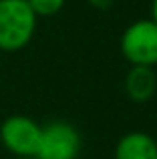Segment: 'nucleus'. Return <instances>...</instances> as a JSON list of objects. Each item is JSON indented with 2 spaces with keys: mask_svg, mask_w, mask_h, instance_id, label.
I'll return each instance as SVG.
<instances>
[{
  "mask_svg": "<svg viewBox=\"0 0 157 159\" xmlns=\"http://www.w3.org/2000/svg\"><path fill=\"white\" fill-rule=\"evenodd\" d=\"M36 20L26 0H0V51L24 48L34 36Z\"/></svg>",
  "mask_w": 157,
  "mask_h": 159,
  "instance_id": "nucleus-1",
  "label": "nucleus"
},
{
  "mask_svg": "<svg viewBox=\"0 0 157 159\" xmlns=\"http://www.w3.org/2000/svg\"><path fill=\"white\" fill-rule=\"evenodd\" d=\"M121 52L131 66L157 65V24L151 18L135 20L121 34Z\"/></svg>",
  "mask_w": 157,
  "mask_h": 159,
  "instance_id": "nucleus-2",
  "label": "nucleus"
},
{
  "mask_svg": "<svg viewBox=\"0 0 157 159\" xmlns=\"http://www.w3.org/2000/svg\"><path fill=\"white\" fill-rule=\"evenodd\" d=\"M83 147L81 133L67 121H52L40 129L36 159H77Z\"/></svg>",
  "mask_w": 157,
  "mask_h": 159,
  "instance_id": "nucleus-3",
  "label": "nucleus"
},
{
  "mask_svg": "<svg viewBox=\"0 0 157 159\" xmlns=\"http://www.w3.org/2000/svg\"><path fill=\"white\" fill-rule=\"evenodd\" d=\"M40 125L26 115H12L0 125V141L14 157H36Z\"/></svg>",
  "mask_w": 157,
  "mask_h": 159,
  "instance_id": "nucleus-4",
  "label": "nucleus"
},
{
  "mask_svg": "<svg viewBox=\"0 0 157 159\" xmlns=\"http://www.w3.org/2000/svg\"><path fill=\"white\" fill-rule=\"evenodd\" d=\"M115 159H157V141L143 131H131L117 141Z\"/></svg>",
  "mask_w": 157,
  "mask_h": 159,
  "instance_id": "nucleus-5",
  "label": "nucleus"
},
{
  "mask_svg": "<svg viewBox=\"0 0 157 159\" xmlns=\"http://www.w3.org/2000/svg\"><path fill=\"white\" fill-rule=\"evenodd\" d=\"M157 91V75L151 66H131L125 77V93L131 101L145 103Z\"/></svg>",
  "mask_w": 157,
  "mask_h": 159,
  "instance_id": "nucleus-6",
  "label": "nucleus"
},
{
  "mask_svg": "<svg viewBox=\"0 0 157 159\" xmlns=\"http://www.w3.org/2000/svg\"><path fill=\"white\" fill-rule=\"evenodd\" d=\"M26 2H28V6H30V10L36 14V18H38V16L59 14V12L63 10L67 0H26Z\"/></svg>",
  "mask_w": 157,
  "mask_h": 159,
  "instance_id": "nucleus-7",
  "label": "nucleus"
},
{
  "mask_svg": "<svg viewBox=\"0 0 157 159\" xmlns=\"http://www.w3.org/2000/svg\"><path fill=\"white\" fill-rule=\"evenodd\" d=\"M113 2H115V0H89L91 6L99 8V10H107V8H111V6H113Z\"/></svg>",
  "mask_w": 157,
  "mask_h": 159,
  "instance_id": "nucleus-8",
  "label": "nucleus"
},
{
  "mask_svg": "<svg viewBox=\"0 0 157 159\" xmlns=\"http://www.w3.org/2000/svg\"><path fill=\"white\" fill-rule=\"evenodd\" d=\"M151 20L157 24V0H153V2H151Z\"/></svg>",
  "mask_w": 157,
  "mask_h": 159,
  "instance_id": "nucleus-9",
  "label": "nucleus"
},
{
  "mask_svg": "<svg viewBox=\"0 0 157 159\" xmlns=\"http://www.w3.org/2000/svg\"><path fill=\"white\" fill-rule=\"evenodd\" d=\"M16 159H36V157H16Z\"/></svg>",
  "mask_w": 157,
  "mask_h": 159,
  "instance_id": "nucleus-10",
  "label": "nucleus"
}]
</instances>
